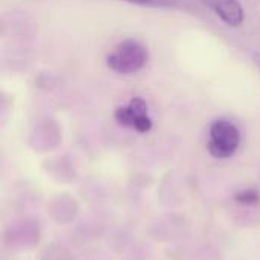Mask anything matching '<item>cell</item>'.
Instances as JSON below:
<instances>
[{
	"label": "cell",
	"mask_w": 260,
	"mask_h": 260,
	"mask_svg": "<svg viewBox=\"0 0 260 260\" xmlns=\"http://www.w3.org/2000/svg\"><path fill=\"white\" fill-rule=\"evenodd\" d=\"M114 119L119 125L133 128L140 134H146L152 129V119L148 111V104L140 96L133 98L128 105L116 108Z\"/></svg>",
	"instance_id": "cell-3"
},
{
	"label": "cell",
	"mask_w": 260,
	"mask_h": 260,
	"mask_svg": "<svg viewBox=\"0 0 260 260\" xmlns=\"http://www.w3.org/2000/svg\"><path fill=\"white\" fill-rule=\"evenodd\" d=\"M241 146V131L229 119H216L209 128L207 151L212 157L225 160L236 154Z\"/></svg>",
	"instance_id": "cell-2"
},
{
	"label": "cell",
	"mask_w": 260,
	"mask_h": 260,
	"mask_svg": "<svg viewBox=\"0 0 260 260\" xmlns=\"http://www.w3.org/2000/svg\"><path fill=\"white\" fill-rule=\"evenodd\" d=\"M254 62L259 66V69H260V53H256V55H254Z\"/></svg>",
	"instance_id": "cell-7"
},
{
	"label": "cell",
	"mask_w": 260,
	"mask_h": 260,
	"mask_svg": "<svg viewBox=\"0 0 260 260\" xmlns=\"http://www.w3.org/2000/svg\"><path fill=\"white\" fill-rule=\"evenodd\" d=\"M149 59L148 49L136 41L125 40L119 43L111 53L107 55L105 62L110 70L119 75H133L140 72Z\"/></svg>",
	"instance_id": "cell-1"
},
{
	"label": "cell",
	"mask_w": 260,
	"mask_h": 260,
	"mask_svg": "<svg viewBox=\"0 0 260 260\" xmlns=\"http://www.w3.org/2000/svg\"><path fill=\"white\" fill-rule=\"evenodd\" d=\"M125 2H131V3H137V5H148L154 0H125Z\"/></svg>",
	"instance_id": "cell-6"
},
{
	"label": "cell",
	"mask_w": 260,
	"mask_h": 260,
	"mask_svg": "<svg viewBox=\"0 0 260 260\" xmlns=\"http://www.w3.org/2000/svg\"><path fill=\"white\" fill-rule=\"evenodd\" d=\"M235 201L242 206H257L260 204V193L256 189H242L235 193Z\"/></svg>",
	"instance_id": "cell-5"
},
{
	"label": "cell",
	"mask_w": 260,
	"mask_h": 260,
	"mask_svg": "<svg viewBox=\"0 0 260 260\" xmlns=\"http://www.w3.org/2000/svg\"><path fill=\"white\" fill-rule=\"evenodd\" d=\"M227 26L238 27L245 20V11L238 0H201Z\"/></svg>",
	"instance_id": "cell-4"
}]
</instances>
